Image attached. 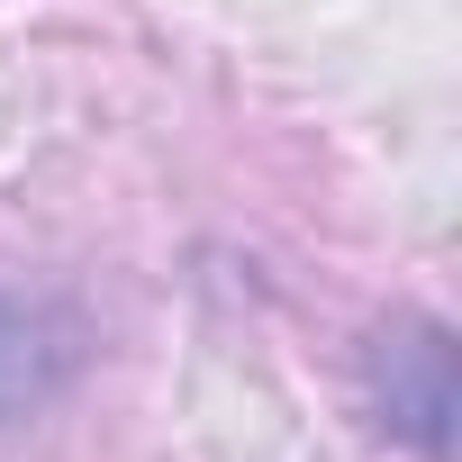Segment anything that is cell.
<instances>
[{"mask_svg": "<svg viewBox=\"0 0 462 462\" xmlns=\"http://www.w3.org/2000/svg\"><path fill=\"white\" fill-rule=\"evenodd\" d=\"M372 408L399 444H417L426 462H444L453 444V336L435 318H399L372 345Z\"/></svg>", "mask_w": 462, "mask_h": 462, "instance_id": "6da1fadb", "label": "cell"}, {"mask_svg": "<svg viewBox=\"0 0 462 462\" xmlns=\"http://www.w3.org/2000/svg\"><path fill=\"white\" fill-rule=\"evenodd\" d=\"M82 372V327L55 300H19L0 291V426H19L37 408H55Z\"/></svg>", "mask_w": 462, "mask_h": 462, "instance_id": "7a4b0ae2", "label": "cell"}]
</instances>
